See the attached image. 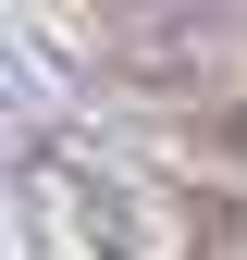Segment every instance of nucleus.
<instances>
[{
	"label": "nucleus",
	"mask_w": 247,
	"mask_h": 260,
	"mask_svg": "<svg viewBox=\"0 0 247 260\" xmlns=\"http://www.w3.org/2000/svg\"><path fill=\"white\" fill-rule=\"evenodd\" d=\"M37 211L74 236L87 260H173V211L148 199L124 161H87V149H37Z\"/></svg>",
	"instance_id": "1"
}]
</instances>
